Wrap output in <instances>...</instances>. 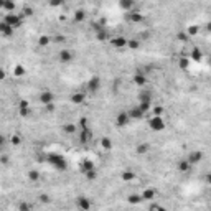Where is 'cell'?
<instances>
[{
	"label": "cell",
	"mask_w": 211,
	"mask_h": 211,
	"mask_svg": "<svg viewBox=\"0 0 211 211\" xmlns=\"http://www.w3.org/2000/svg\"><path fill=\"white\" fill-rule=\"evenodd\" d=\"M78 129H76V125H73V124H68V125H64V132H68V134H74Z\"/></svg>",
	"instance_id": "26"
},
{
	"label": "cell",
	"mask_w": 211,
	"mask_h": 211,
	"mask_svg": "<svg viewBox=\"0 0 211 211\" xmlns=\"http://www.w3.org/2000/svg\"><path fill=\"white\" fill-rule=\"evenodd\" d=\"M3 22L9 23L10 27L17 28V27H20V23H22V17H18V15H15V13H7L5 18H3Z\"/></svg>",
	"instance_id": "3"
},
{
	"label": "cell",
	"mask_w": 211,
	"mask_h": 211,
	"mask_svg": "<svg viewBox=\"0 0 211 211\" xmlns=\"http://www.w3.org/2000/svg\"><path fill=\"white\" fill-rule=\"evenodd\" d=\"M59 58H61V61L63 63H70L71 59H73V53L71 51H68V50H64L59 53Z\"/></svg>",
	"instance_id": "15"
},
{
	"label": "cell",
	"mask_w": 211,
	"mask_h": 211,
	"mask_svg": "<svg viewBox=\"0 0 211 211\" xmlns=\"http://www.w3.org/2000/svg\"><path fill=\"white\" fill-rule=\"evenodd\" d=\"M132 79H134V83L139 84V86H145V83H147V79H145L144 74H135Z\"/></svg>",
	"instance_id": "17"
},
{
	"label": "cell",
	"mask_w": 211,
	"mask_h": 211,
	"mask_svg": "<svg viewBox=\"0 0 211 211\" xmlns=\"http://www.w3.org/2000/svg\"><path fill=\"white\" fill-rule=\"evenodd\" d=\"M206 28H208V31H211V22L208 23V27H206Z\"/></svg>",
	"instance_id": "38"
},
{
	"label": "cell",
	"mask_w": 211,
	"mask_h": 211,
	"mask_svg": "<svg viewBox=\"0 0 211 211\" xmlns=\"http://www.w3.org/2000/svg\"><path fill=\"white\" fill-rule=\"evenodd\" d=\"M142 198H144V200H153V198H155V190H145V191L142 193Z\"/></svg>",
	"instance_id": "19"
},
{
	"label": "cell",
	"mask_w": 211,
	"mask_h": 211,
	"mask_svg": "<svg viewBox=\"0 0 211 211\" xmlns=\"http://www.w3.org/2000/svg\"><path fill=\"white\" fill-rule=\"evenodd\" d=\"M0 28H2V33H3V35H10L12 31H13V27H10L9 23H5V22H2Z\"/></svg>",
	"instance_id": "18"
},
{
	"label": "cell",
	"mask_w": 211,
	"mask_h": 211,
	"mask_svg": "<svg viewBox=\"0 0 211 211\" xmlns=\"http://www.w3.org/2000/svg\"><path fill=\"white\" fill-rule=\"evenodd\" d=\"M209 64H211V58H209Z\"/></svg>",
	"instance_id": "39"
},
{
	"label": "cell",
	"mask_w": 211,
	"mask_h": 211,
	"mask_svg": "<svg viewBox=\"0 0 211 211\" xmlns=\"http://www.w3.org/2000/svg\"><path fill=\"white\" fill-rule=\"evenodd\" d=\"M148 127L153 132H162L165 129V120L162 119V116H153L148 119Z\"/></svg>",
	"instance_id": "2"
},
{
	"label": "cell",
	"mask_w": 211,
	"mask_h": 211,
	"mask_svg": "<svg viewBox=\"0 0 211 211\" xmlns=\"http://www.w3.org/2000/svg\"><path fill=\"white\" fill-rule=\"evenodd\" d=\"M191 58L195 59V61H200L201 59V50H198V48H195L193 53H191Z\"/></svg>",
	"instance_id": "24"
},
{
	"label": "cell",
	"mask_w": 211,
	"mask_h": 211,
	"mask_svg": "<svg viewBox=\"0 0 211 211\" xmlns=\"http://www.w3.org/2000/svg\"><path fill=\"white\" fill-rule=\"evenodd\" d=\"M101 145H102V148H111L112 147V144H111V140H109V139H102V140H101Z\"/></svg>",
	"instance_id": "27"
},
{
	"label": "cell",
	"mask_w": 211,
	"mask_h": 211,
	"mask_svg": "<svg viewBox=\"0 0 211 211\" xmlns=\"http://www.w3.org/2000/svg\"><path fill=\"white\" fill-rule=\"evenodd\" d=\"M190 168H191V163H190L188 162V158H186V160H181L180 163H178V170H180V172H190Z\"/></svg>",
	"instance_id": "14"
},
{
	"label": "cell",
	"mask_w": 211,
	"mask_h": 211,
	"mask_svg": "<svg viewBox=\"0 0 211 211\" xmlns=\"http://www.w3.org/2000/svg\"><path fill=\"white\" fill-rule=\"evenodd\" d=\"M78 206L81 209H89V208H91V201H89L88 198L81 196V198H78Z\"/></svg>",
	"instance_id": "13"
},
{
	"label": "cell",
	"mask_w": 211,
	"mask_h": 211,
	"mask_svg": "<svg viewBox=\"0 0 211 211\" xmlns=\"http://www.w3.org/2000/svg\"><path fill=\"white\" fill-rule=\"evenodd\" d=\"M81 170H83V173H88V172L96 170L94 168V162H92V160H84V163H83V167H81Z\"/></svg>",
	"instance_id": "12"
},
{
	"label": "cell",
	"mask_w": 211,
	"mask_h": 211,
	"mask_svg": "<svg viewBox=\"0 0 211 211\" xmlns=\"http://www.w3.org/2000/svg\"><path fill=\"white\" fill-rule=\"evenodd\" d=\"M89 139H91V131H89V129H81V131H79V140H81V144H88Z\"/></svg>",
	"instance_id": "10"
},
{
	"label": "cell",
	"mask_w": 211,
	"mask_h": 211,
	"mask_svg": "<svg viewBox=\"0 0 211 211\" xmlns=\"http://www.w3.org/2000/svg\"><path fill=\"white\" fill-rule=\"evenodd\" d=\"M84 99H86V92H73V96H71V102L76 106L83 104Z\"/></svg>",
	"instance_id": "8"
},
{
	"label": "cell",
	"mask_w": 211,
	"mask_h": 211,
	"mask_svg": "<svg viewBox=\"0 0 211 211\" xmlns=\"http://www.w3.org/2000/svg\"><path fill=\"white\" fill-rule=\"evenodd\" d=\"M40 102H41L43 106H48V104H53V101H55V96H53L51 91H43L40 92Z\"/></svg>",
	"instance_id": "4"
},
{
	"label": "cell",
	"mask_w": 211,
	"mask_h": 211,
	"mask_svg": "<svg viewBox=\"0 0 211 211\" xmlns=\"http://www.w3.org/2000/svg\"><path fill=\"white\" fill-rule=\"evenodd\" d=\"M48 43H50V38H48V36H41V38H40V45H41V46H46Z\"/></svg>",
	"instance_id": "30"
},
{
	"label": "cell",
	"mask_w": 211,
	"mask_h": 211,
	"mask_svg": "<svg viewBox=\"0 0 211 211\" xmlns=\"http://www.w3.org/2000/svg\"><path fill=\"white\" fill-rule=\"evenodd\" d=\"M28 178H30L31 181H36V180H40V173L36 172V170H30V172H28Z\"/></svg>",
	"instance_id": "22"
},
{
	"label": "cell",
	"mask_w": 211,
	"mask_h": 211,
	"mask_svg": "<svg viewBox=\"0 0 211 211\" xmlns=\"http://www.w3.org/2000/svg\"><path fill=\"white\" fill-rule=\"evenodd\" d=\"M25 70H23V68L22 66H17V68H15V73H13V74L15 76H17V78H18V76H23V74H25Z\"/></svg>",
	"instance_id": "28"
},
{
	"label": "cell",
	"mask_w": 211,
	"mask_h": 211,
	"mask_svg": "<svg viewBox=\"0 0 211 211\" xmlns=\"http://www.w3.org/2000/svg\"><path fill=\"white\" fill-rule=\"evenodd\" d=\"M134 178H135L134 172H124V173H122V180H124V181H132Z\"/></svg>",
	"instance_id": "23"
},
{
	"label": "cell",
	"mask_w": 211,
	"mask_h": 211,
	"mask_svg": "<svg viewBox=\"0 0 211 211\" xmlns=\"http://www.w3.org/2000/svg\"><path fill=\"white\" fill-rule=\"evenodd\" d=\"M76 20H78V22L84 20V12H78V13H76Z\"/></svg>",
	"instance_id": "33"
},
{
	"label": "cell",
	"mask_w": 211,
	"mask_h": 211,
	"mask_svg": "<svg viewBox=\"0 0 211 211\" xmlns=\"http://www.w3.org/2000/svg\"><path fill=\"white\" fill-rule=\"evenodd\" d=\"M48 162L53 165L55 170H66V167H68L66 158L63 155H59V153H50V155H48Z\"/></svg>",
	"instance_id": "1"
},
{
	"label": "cell",
	"mask_w": 211,
	"mask_h": 211,
	"mask_svg": "<svg viewBox=\"0 0 211 211\" xmlns=\"http://www.w3.org/2000/svg\"><path fill=\"white\" fill-rule=\"evenodd\" d=\"M127 46L132 48V50H137V48L140 46V43L137 41V40H129V41H127Z\"/></svg>",
	"instance_id": "25"
},
{
	"label": "cell",
	"mask_w": 211,
	"mask_h": 211,
	"mask_svg": "<svg viewBox=\"0 0 211 211\" xmlns=\"http://www.w3.org/2000/svg\"><path fill=\"white\" fill-rule=\"evenodd\" d=\"M201 158H203V152H198L196 150V152H191L188 155V162L191 165H195V163H198V162H201Z\"/></svg>",
	"instance_id": "9"
},
{
	"label": "cell",
	"mask_w": 211,
	"mask_h": 211,
	"mask_svg": "<svg viewBox=\"0 0 211 211\" xmlns=\"http://www.w3.org/2000/svg\"><path fill=\"white\" fill-rule=\"evenodd\" d=\"M12 144L18 145V144H20V139H18V137H12Z\"/></svg>",
	"instance_id": "36"
},
{
	"label": "cell",
	"mask_w": 211,
	"mask_h": 211,
	"mask_svg": "<svg viewBox=\"0 0 211 211\" xmlns=\"http://www.w3.org/2000/svg\"><path fill=\"white\" fill-rule=\"evenodd\" d=\"M153 112H155V116H162L163 109H162V107H155V109H153Z\"/></svg>",
	"instance_id": "34"
},
{
	"label": "cell",
	"mask_w": 211,
	"mask_h": 211,
	"mask_svg": "<svg viewBox=\"0 0 211 211\" xmlns=\"http://www.w3.org/2000/svg\"><path fill=\"white\" fill-rule=\"evenodd\" d=\"M206 180H208V183L211 185V173H209V175H208V177H206Z\"/></svg>",
	"instance_id": "37"
},
{
	"label": "cell",
	"mask_w": 211,
	"mask_h": 211,
	"mask_svg": "<svg viewBox=\"0 0 211 211\" xmlns=\"http://www.w3.org/2000/svg\"><path fill=\"white\" fill-rule=\"evenodd\" d=\"M99 86H101V79L99 78H91L89 83H88V91L89 92H96L97 89H99Z\"/></svg>",
	"instance_id": "6"
},
{
	"label": "cell",
	"mask_w": 211,
	"mask_h": 211,
	"mask_svg": "<svg viewBox=\"0 0 211 211\" xmlns=\"http://www.w3.org/2000/svg\"><path fill=\"white\" fill-rule=\"evenodd\" d=\"M129 120H131V116H129V112H120V114L117 116V125H119V127H124V125H127Z\"/></svg>",
	"instance_id": "7"
},
{
	"label": "cell",
	"mask_w": 211,
	"mask_h": 211,
	"mask_svg": "<svg viewBox=\"0 0 211 211\" xmlns=\"http://www.w3.org/2000/svg\"><path fill=\"white\" fill-rule=\"evenodd\" d=\"M196 33H198V27H195V25L193 27H188V35L190 36H193V35H196Z\"/></svg>",
	"instance_id": "29"
},
{
	"label": "cell",
	"mask_w": 211,
	"mask_h": 211,
	"mask_svg": "<svg viewBox=\"0 0 211 211\" xmlns=\"http://www.w3.org/2000/svg\"><path fill=\"white\" fill-rule=\"evenodd\" d=\"M61 3H63V0H51V5H55V7L61 5Z\"/></svg>",
	"instance_id": "35"
},
{
	"label": "cell",
	"mask_w": 211,
	"mask_h": 211,
	"mask_svg": "<svg viewBox=\"0 0 211 211\" xmlns=\"http://www.w3.org/2000/svg\"><path fill=\"white\" fill-rule=\"evenodd\" d=\"M119 5L122 10H132L134 7V0H119Z\"/></svg>",
	"instance_id": "16"
},
{
	"label": "cell",
	"mask_w": 211,
	"mask_h": 211,
	"mask_svg": "<svg viewBox=\"0 0 211 211\" xmlns=\"http://www.w3.org/2000/svg\"><path fill=\"white\" fill-rule=\"evenodd\" d=\"M147 150H148V147H147V144H142L140 147L137 148V152H139V153H144V152H147Z\"/></svg>",
	"instance_id": "32"
},
{
	"label": "cell",
	"mask_w": 211,
	"mask_h": 211,
	"mask_svg": "<svg viewBox=\"0 0 211 211\" xmlns=\"http://www.w3.org/2000/svg\"><path fill=\"white\" fill-rule=\"evenodd\" d=\"M127 41H129V40H125L124 36H117V38L112 40V45H114L116 48H124L125 45H127Z\"/></svg>",
	"instance_id": "11"
},
{
	"label": "cell",
	"mask_w": 211,
	"mask_h": 211,
	"mask_svg": "<svg viewBox=\"0 0 211 211\" xmlns=\"http://www.w3.org/2000/svg\"><path fill=\"white\" fill-rule=\"evenodd\" d=\"M96 38L99 40V41H104V40H107V31H106L104 28H102V30H99V31L96 33Z\"/></svg>",
	"instance_id": "21"
},
{
	"label": "cell",
	"mask_w": 211,
	"mask_h": 211,
	"mask_svg": "<svg viewBox=\"0 0 211 211\" xmlns=\"http://www.w3.org/2000/svg\"><path fill=\"white\" fill-rule=\"evenodd\" d=\"M129 18H131L132 22L137 23V22H142V20H144V15H140L139 12H132V13L129 15Z\"/></svg>",
	"instance_id": "20"
},
{
	"label": "cell",
	"mask_w": 211,
	"mask_h": 211,
	"mask_svg": "<svg viewBox=\"0 0 211 211\" xmlns=\"http://www.w3.org/2000/svg\"><path fill=\"white\" fill-rule=\"evenodd\" d=\"M188 59H186V58H181L180 59V68H183V70H185V68H188Z\"/></svg>",
	"instance_id": "31"
},
{
	"label": "cell",
	"mask_w": 211,
	"mask_h": 211,
	"mask_svg": "<svg viewBox=\"0 0 211 211\" xmlns=\"http://www.w3.org/2000/svg\"><path fill=\"white\" fill-rule=\"evenodd\" d=\"M129 116H131V119H134V120H139L145 116V112L142 111L139 106H135V107H132L131 111H129Z\"/></svg>",
	"instance_id": "5"
}]
</instances>
